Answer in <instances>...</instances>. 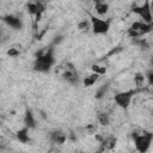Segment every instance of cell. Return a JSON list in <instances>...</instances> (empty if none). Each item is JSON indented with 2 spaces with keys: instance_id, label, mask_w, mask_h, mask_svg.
<instances>
[{
  "instance_id": "cell-15",
  "label": "cell",
  "mask_w": 153,
  "mask_h": 153,
  "mask_svg": "<svg viewBox=\"0 0 153 153\" xmlns=\"http://www.w3.org/2000/svg\"><path fill=\"white\" fill-rule=\"evenodd\" d=\"M97 120H98V122H99L100 126L106 127V126L110 124V116H109L108 112H98Z\"/></svg>"
},
{
  "instance_id": "cell-20",
  "label": "cell",
  "mask_w": 153,
  "mask_h": 153,
  "mask_svg": "<svg viewBox=\"0 0 153 153\" xmlns=\"http://www.w3.org/2000/svg\"><path fill=\"white\" fill-rule=\"evenodd\" d=\"M134 81H135V84H136L137 87L141 86L143 84V81H145V75L141 74V73H136L135 76H134Z\"/></svg>"
},
{
  "instance_id": "cell-5",
  "label": "cell",
  "mask_w": 153,
  "mask_h": 153,
  "mask_svg": "<svg viewBox=\"0 0 153 153\" xmlns=\"http://www.w3.org/2000/svg\"><path fill=\"white\" fill-rule=\"evenodd\" d=\"M131 12L137 14L142 22L145 23H152V12H151V4H149V0H146L143 2V5L141 6H134L131 8Z\"/></svg>"
},
{
  "instance_id": "cell-11",
  "label": "cell",
  "mask_w": 153,
  "mask_h": 153,
  "mask_svg": "<svg viewBox=\"0 0 153 153\" xmlns=\"http://www.w3.org/2000/svg\"><path fill=\"white\" fill-rule=\"evenodd\" d=\"M24 126L27 127L29 129H35L36 128V120L33 116V112L30 109L25 110V115H24Z\"/></svg>"
},
{
  "instance_id": "cell-10",
  "label": "cell",
  "mask_w": 153,
  "mask_h": 153,
  "mask_svg": "<svg viewBox=\"0 0 153 153\" xmlns=\"http://www.w3.org/2000/svg\"><path fill=\"white\" fill-rule=\"evenodd\" d=\"M94 11L98 16H105L109 11V5L104 0H93Z\"/></svg>"
},
{
  "instance_id": "cell-19",
  "label": "cell",
  "mask_w": 153,
  "mask_h": 153,
  "mask_svg": "<svg viewBox=\"0 0 153 153\" xmlns=\"http://www.w3.org/2000/svg\"><path fill=\"white\" fill-rule=\"evenodd\" d=\"M106 90H108V85H103L102 87H99V88L96 91V98H97V99H100L103 96H105Z\"/></svg>"
},
{
  "instance_id": "cell-13",
  "label": "cell",
  "mask_w": 153,
  "mask_h": 153,
  "mask_svg": "<svg viewBox=\"0 0 153 153\" xmlns=\"http://www.w3.org/2000/svg\"><path fill=\"white\" fill-rule=\"evenodd\" d=\"M116 141H117V139H116L115 136H112V135H110V136H108V137H104V139L102 140V142H100L102 147H100L99 151L112 149V148L116 146Z\"/></svg>"
},
{
  "instance_id": "cell-26",
  "label": "cell",
  "mask_w": 153,
  "mask_h": 153,
  "mask_svg": "<svg viewBox=\"0 0 153 153\" xmlns=\"http://www.w3.org/2000/svg\"><path fill=\"white\" fill-rule=\"evenodd\" d=\"M147 78H148V82H149V84H152V71H149V72H148Z\"/></svg>"
},
{
  "instance_id": "cell-25",
  "label": "cell",
  "mask_w": 153,
  "mask_h": 153,
  "mask_svg": "<svg viewBox=\"0 0 153 153\" xmlns=\"http://www.w3.org/2000/svg\"><path fill=\"white\" fill-rule=\"evenodd\" d=\"M86 130H88L90 133H94V130H96V129H94V127H93L92 124H90V126H87V127H86Z\"/></svg>"
},
{
  "instance_id": "cell-14",
  "label": "cell",
  "mask_w": 153,
  "mask_h": 153,
  "mask_svg": "<svg viewBox=\"0 0 153 153\" xmlns=\"http://www.w3.org/2000/svg\"><path fill=\"white\" fill-rule=\"evenodd\" d=\"M99 76H100L99 74H97V73L92 72L90 75H87V76H85V78H84V80H82L84 86H85V87H91V86H93V85L98 81Z\"/></svg>"
},
{
  "instance_id": "cell-23",
  "label": "cell",
  "mask_w": 153,
  "mask_h": 153,
  "mask_svg": "<svg viewBox=\"0 0 153 153\" xmlns=\"http://www.w3.org/2000/svg\"><path fill=\"white\" fill-rule=\"evenodd\" d=\"M127 33H128V36L130 37V38H137L139 36H140V33L137 32V31H135V30H133V29H128L127 30Z\"/></svg>"
},
{
  "instance_id": "cell-21",
  "label": "cell",
  "mask_w": 153,
  "mask_h": 153,
  "mask_svg": "<svg viewBox=\"0 0 153 153\" xmlns=\"http://www.w3.org/2000/svg\"><path fill=\"white\" fill-rule=\"evenodd\" d=\"M6 54H7L10 57L16 59V57H18V56L20 55V51H19L18 49H16V48H10V49L6 51Z\"/></svg>"
},
{
  "instance_id": "cell-2",
  "label": "cell",
  "mask_w": 153,
  "mask_h": 153,
  "mask_svg": "<svg viewBox=\"0 0 153 153\" xmlns=\"http://www.w3.org/2000/svg\"><path fill=\"white\" fill-rule=\"evenodd\" d=\"M111 18L103 19L99 17H96L93 14H90V23H91V29L94 35H106L110 30L111 26Z\"/></svg>"
},
{
  "instance_id": "cell-8",
  "label": "cell",
  "mask_w": 153,
  "mask_h": 153,
  "mask_svg": "<svg viewBox=\"0 0 153 153\" xmlns=\"http://www.w3.org/2000/svg\"><path fill=\"white\" fill-rule=\"evenodd\" d=\"M49 140L55 145H63L67 140V134L65 131H62L61 129H55V130L50 131Z\"/></svg>"
},
{
  "instance_id": "cell-6",
  "label": "cell",
  "mask_w": 153,
  "mask_h": 153,
  "mask_svg": "<svg viewBox=\"0 0 153 153\" xmlns=\"http://www.w3.org/2000/svg\"><path fill=\"white\" fill-rule=\"evenodd\" d=\"M62 79L71 84V85H78L80 82V76H79V73L76 72L75 67L71 63V62H67L66 63V68L62 73Z\"/></svg>"
},
{
  "instance_id": "cell-3",
  "label": "cell",
  "mask_w": 153,
  "mask_h": 153,
  "mask_svg": "<svg viewBox=\"0 0 153 153\" xmlns=\"http://www.w3.org/2000/svg\"><path fill=\"white\" fill-rule=\"evenodd\" d=\"M131 137L134 140L136 151L140 152V153H145V152H147V149L149 148V146L152 143L153 134L151 131H143L142 134L133 133L131 134Z\"/></svg>"
},
{
  "instance_id": "cell-7",
  "label": "cell",
  "mask_w": 153,
  "mask_h": 153,
  "mask_svg": "<svg viewBox=\"0 0 153 153\" xmlns=\"http://www.w3.org/2000/svg\"><path fill=\"white\" fill-rule=\"evenodd\" d=\"M0 20L2 23H5L7 26L12 27L13 30L16 31H19L23 29V22L19 17L14 16V14H5V16H1L0 17Z\"/></svg>"
},
{
  "instance_id": "cell-24",
  "label": "cell",
  "mask_w": 153,
  "mask_h": 153,
  "mask_svg": "<svg viewBox=\"0 0 153 153\" xmlns=\"http://www.w3.org/2000/svg\"><path fill=\"white\" fill-rule=\"evenodd\" d=\"M121 50H122V48H121V47H116V48H115V49H112V50H111V51H110L108 55L110 56V55H112V54H116V53H118V51H121Z\"/></svg>"
},
{
  "instance_id": "cell-16",
  "label": "cell",
  "mask_w": 153,
  "mask_h": 153,
  "mask_svg": "<svg viewBox=\"0 0 153 153\" xmlns=\"http://www.w3.org/2000/svg\"><path fill=\"white\" fill-rule=\"evenodd\" d=\"M78 29L80 31H87L88 29H91V23L87 19H82L78 23Z\"/></svg>"
},
{
  "instance_id": "cell-1",
  "label": "cell",
  "mask_w": 153,
  "mask_h": 153,
  "mask_svg": "<svg viewBox=\"0 0 153 153\" xmlns=\"http://www.w3.org/2000/svg\"><path fill=\"white\" fill-rule=\"evenodd\" d=\"M55 65V48L50 45L44 51H39L36 54V59L33 62V71L38 73H49Z\"/></svg>"
},
{
  "instance_id": "cell-18",
  "label": "cell",
  "mask_w": 153,
  "mask_h": 153,
  "mask_svg": "<svg viewBox=\"0 0 153 153\" xmlns=\"http://www.w3.org/2000/svg\"><path fill=\"white\" fill-rule=\"evenodd\" d=\"M27 12H29V14H31V16H36V13H37V2L35 1V2H29L27 4Z\"/></svg>"
},
{
  "instance_id": "cell-4",
  "label": "cell",
  "mask_w": 153,
  "mask_h": 153,
  "mask_svg": "<svg viewBox=\"0 0 153 153\" xmlns=\"http://www.w3.org/2000/svg\"><path fill=\"white\" fill-rule=\"evenodd\" d=\"M136 93H137V90H127V91L118 92L114 96V102L116 103L117 106H120L122 109H128V106L131 103L133 97Z\"/></svg>"
},
{
  "instance_id": "cell-27",
  "label": "cell",
  "mask_w": 153,
  "mask_h": 153,
  "mask_svg": "<svg viewBox=\"0 0 153 153\" xmlns=\"http://www.w3.org/2000/svg\"><path fill=\"white\" fill-rule=\"evenodd\" d=\"M0 38H1V30H0Z\"/></svg>"
},
{
  "instance_id": "cell-17",
  "label": "cell",
  "mask_w": 153,
  "mask_h": 153,
  "mask_svg": "<svg viewBox=\"0 0 153 153\" xmlns=\"http://www.w3.org/2000/svg\"><path fill=\"white\" fill-rule=\"evenodd\" d=\"M91 71L99 74V75H104L106 73V67H103V66H98V65H92L91 66Z\"/></svg>"
},
{
  "instance_id": "cell-9",
  "label": "cell",
  "mask_w": 153,
  "mask_h": 153,
  "mask_svg": "<svg viewBox=\"0 0 153 153\" xmlns=\"http://www.w3.org/2000/svg\"><path fill=\"white\" fill-rule=\"evenodd\" d=\"M152 23H145V22H134L131 25H130V29L137 31L141 35H145V33H148L152 31Z\"/></svg>"
},
{
  "instance_id": "cell-12",
  "label": "cell",
  "mask_w": 153,
  "mask_h": 153,
  "mask_svg": "<svg viewBox=\"0 0 153 153\" xmlns=\"http://www.w3.org/2000/svg\"><path fill=\"white\" fill-rule=\"evenodd\" d=\"M16 137H17V140L19 141V142H22V143H29L30 141H31V139H30V135H29V128L27 127H23V128H20L17 133H16Z\"/></svg>"
},
{
  "instance_id": "cell-22",
  "label": "cell",
  "mask_w": 153,
  "mask_h": 153,
  "mask_svg": "<svg viewBox=\"0 0 153 153\" xmlns=\"http://www.w3.org/2000/svg\"><path fill=\"white\" fill-rule=\"evenodd\" d=\"M133 43L136 44V45H140L142 49H147L148 48V44H147V42L145 39H134Z\"/></svg>"
}]
</instances>
